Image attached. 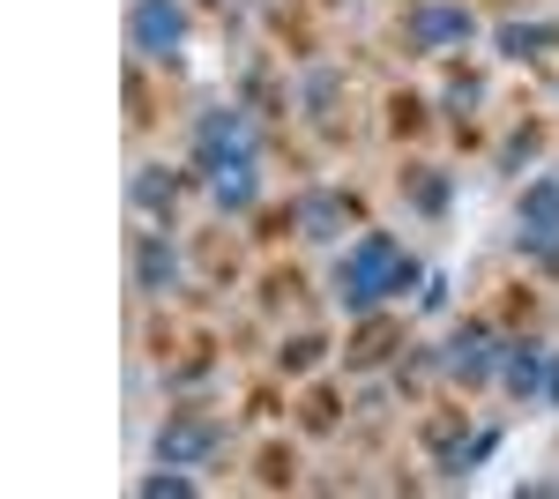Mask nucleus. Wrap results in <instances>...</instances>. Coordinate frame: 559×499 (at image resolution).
<instances>
[{
  "mask_svg": "<svg viewBox=\"0 0 559 499\" xmlns=\"http://www.w3.org/2000/svg\"><path fill=\"white\" fill-rule=\"evenodd\" d=\"M179 194H187V179H179V171H165V165H142L128 179V202L142 209V216H173Z\"/></svg>",
  "mask_w": 559,
  "mask_h": 499,
  "instance_id": "12",
  "label": "nucleus"
},
{
  "mask_svg": "<svg viewBox=\"0 0 559 499\" xmlns=\"http://www.w3.org/2000/svg\"><path fill=\"white\" fill-rule=\"evenodd\" d=\"M194 38V15H187V0H134L128 8V45L142 60H179Z\"/></svg>",
  "mask_w": 559,
  "mask_h": 499,
  "instance_id": "2",
  "label": "nucleus"
},
{
  "mask_svg": "<svg viewBox=\"0 0 559 499\" xmlns=\"http://www.w3.org/2000/svg\"><path fill=\"white\" fill-rule=\"evenodd\" d=\"M210 8H247V0H210Z\"/></svg>",
  "mask_w": 559,
  "mask_h": 499,
  "instance_id": "21",
  "label": "nucleus"
},
{
  "mask_svg": "<svg viewBox=\"0 0 559 499\" xmlns=\"http://www.w3.org/2000/svg\"><path fill=\"white\" fill-rule=\"evenodd\" d=\"M194 165L216 171V165H231V157H254V120L239 112V105H210L202 120H194Z\"/></svg>",
  "mask_w": 559,
  "mask_h": 499,
  "instance_id": "3",
  "label": "nucleus"
},
{
  "mask_svg": "<svg viewBox=\"0 0 559 499\" xmlns=\"http://www.w3.org/2000/svg\"><path fill=\"white\" fill-rule=\"evenodd\" d=\"M477 97H485V83H477V75H455V83H448V112H471Z\"/></svg>",
  "mask_w": 559,
  "mask_h": 499,
  "instance_id": "18",
  "label": "nucleus"
},
{
  "mask_svg": "<svg viewBox=\"0 0 559 499\" xmlns=\"http://www.w3.org/2000/svg\"><path fill=\"white\" fill-rule=\"evenodd\" d=\"M224 448V425H216L210 411H179L157 425V440H150V455L157 462H179V470H202V462Z\"/></svg>",
  "mask_w": 559,
  "mask_h": 499,
  "instance_id": "4",
  "label": "nucleus"
},
{
  "mask_svg": "<svg viewBox=\"0 0 559 499\" xmlns=\"http://www.w3.org/2000/svg\"><path fill=\"white\" fill-rule=\"evenodd\" d=\"M411 202L426 209V216H440L448 209V171H411Z\"/></svg>",
  "mask_w": 559,
  "mask_h": 499,
  "instance_id": "15",
  "label": "nucleus"
},
{
  "mask_svg": "<svg viewBox=\"0 0 559 499\" xmlns=\"http://www.w3.org/2000/svg\"><path fill=\"white\" fill-rule=\"evenodd\" d=\"M329 97H336V75H313V83H306V105H313V112H321Z\"/></svg>",
  "mask_w": 559,
  "mask_h": 499,
  "instance_id": "19",
  "label": "nucleus"
},
{
  "mask_svg": "<svg viewBox=\"0 0 559 499\" xmlns=\"http://www.w3.org/2000/svg\"><path fill=\"white\" fill-rule=\"evenodd\" d=\"M492 448H500V432H471V440H463V448H455V455L440 462V470H448V477H463V470H477V462L492 455Z\"/></svg>",
  "mask_w": 559,
  "mask_h": 499,
  "instance_id": "16",
  "label": "nucleus"
},
{
  "mask_svg": "<svg viewBox=\"0 0 559 499\" xmlns=\"http://www.w3.org/2000/svg\"><path fill=\"white\" fill-rule=\"evenodd\" d=\"M411 284H426V269L395 247L388 231H358V239L336 253V306H344V313H381V306H395Z\"/></svg>",
  "mask_w": 559,
  "mask_h": 499,
  "instance_id": "1",
  "label": "nucleus"
},
{
  "mask_svg": "<svg viewBox=\"0 0 559 499\" xmlns=\"http://www.w3.org/2000/svg\"><path fill=\"white\" fill-rule=\"evenodd\" d=\"M210 202L224 209V216H247V209L261 202V171H254V157H231V165H216V171H210Z\"/></svg>",
  "mask_w": 559,
  "mask_h": 499,
  "instance_id": "11",
  "label": "nucleus"
},
{
  "mask_svg": "<svg viewBox=\"0 0 559 499\" xmlns=\"http://www.w3.org/2000/svg\"><path fill=\"white\" fill-rule=\"evenodd\" d=\"M545 403H559V351H552V373H545Z\"/></svg>",
  "mask_w": 559,
  "mask_h": 499,
  "instance_id": "20",
  "label": "nucleus"
},
{
  "mask_svg": "<svg viewBox=\"0 0 559 499\" xmlns=\"http://www.w3.org/2000/svg\"><path fill=\"white\" fill-rule=\"evenodd\" d=\"M545 373H552V351L545 343H508L500 351V388L515 403H545Z\"/></svg>",
  "mask_w": 559,
  "mask_h": 499,
  "instance_id": "10",
  "label": "nucleus"
},
{
  "mask_svg": "<svg viewBox=\"0 0 559 499\" xmlns=\"http://www.w3.org/2000/svg\"><path fill=\"white\" fill-rule=\"evenodd\" d=\"M403 38L418 45V52H455V45L477 38V15L463 8V0H418L411 23H403Z\"/></svg>",
  "mask_w": 559,
  "mask_h": 499,
  "instance_id": "5",
  "label": "nucleus"
},
{
  "mask_svg": "<svg viewBox=\"0 0 559 499\" xmlns=\"http://www.w3.org/2000/svg\"><path fill=\"white\" fill-rule=\"evenodd\" d=\"M292 224H299V239H313V247H336V239H344V224H350V194L313 187V194H299Z\"/></svg>",
  "mask_w": 559,
  "mask_h": 499,
  "instance_id": "8",
  "label": "nucleus"
},
{
  "mask_svg": "<svg viewBox=\"0 0 559 499\" xmlns=\"http://www.w3.org/2000/svg\"><path fill=\"white\" fill-rule=\"evenodd\" d=\"M134 492H142V499H194V477H187L179 462H157V470H150Z\"/></svg>",
  "mask_w": 559,
  "mask_h": 499,
  "instance_id": "14",
  "label": "nucleus"
},
{
  "mask_svg": "<svg viewBox=\"0 0 559 499\" xmlns=\"http://www.w3.org/2000/svg\"><path fill=\"white\" fill-rule=\"evenodd\" d=\"M321 335H299V343H284V373H306V366H321Z\"/></svg>",
  "mask_w": 559,
  "mask_h": 499,
  "instance_id": "17",
  "label": "nucleus"
},
{
  "mask_svg": "<svg viewBox=\"0 0 559 499\" xmlns=\"http://www.w3.org/2000/svg\"><path fill=\"white\" fill-rule=\"evenodd\" d=\"M179 284V247L173 231H134V292L165 298Z\"/></svg>",
  "mask_w": 559,
  "mask_h": 499,
  "instance_id": "9",
  "label": "nucleus"
},
{
  "mask_svg": "<svg viewBox=\"0 0 559 499\" xmlns=\"http://www.w3.org/2000/svg\"><path fill=\"white\" fill-rule=\"evenodd\" d=\"M492 45H500L508 60H530V52H552L559 45V23H500Z\"/></svg>",
  "mask_w": 559,
  "mask_h": 499,
  "instance_id": "13",
  "label": "nucleus"
},
{
  "mask_svg": "<svg viewBox=\"0 0 559 499\" xmlns=\"http://www.w3.org/2000/svg\"><path fill=\"white\" fill-rule=\"evenodd\" d=\"M515 239H522V253H552L559 247V171H545V179H530V187H522Z\"/></svg>",
  "mask_w": 559,
  "mask_h": 499,
  "instance_id": "7",
  "label": "nucleus"
},
{
  "mask_svg": "<svg viewBox=\"0 0 559 499\" xmlns=\"http://www.w3.org/2000/svg\"><path fill=\"white\" fill-rule=\"evenodd\" d=\"M500 335L485 329V321H463V329L440 343V358H448V380H463V388H485V380H500Z\"/></svg>",
  "mask_w": 559,
  "mask_h": 499,
  "instance_id": "6",
  "label": "nucleus"
}]
</instances>
